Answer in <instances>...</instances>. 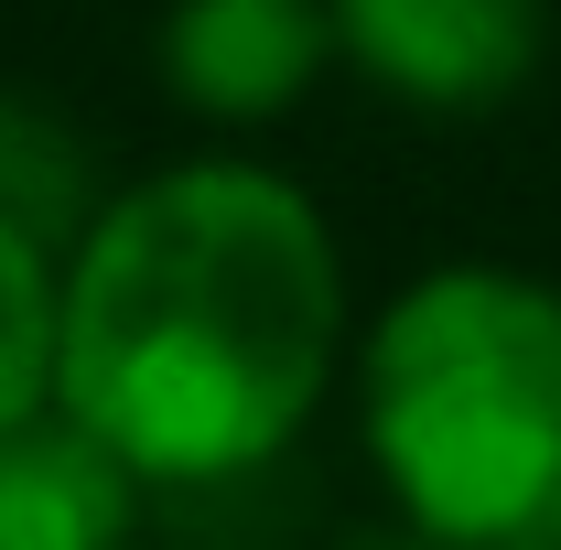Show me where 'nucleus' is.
<instances>
[{
  "label": "nucleus",
  "instance_id": "nucleus-1",
  "mask_svg": "<svg viewBox=\"0 0 561 550\" xmlns=\"http://www.w3.org/2000/svg\"><path fill=\"white\" fill-rule=\"evenodd\" d=\"M346 345V271L302 184L173 162L76 227L66 400L140 485H227L313 421Z\"/></svg>",
  "mask_w": 561,
  "mask_h": 550
},
{
  "label": "nucleus",
  "instance_id": "nucleus-5",
  "mask_svg": "<svg viewBox=\"0 0 561 550\" xmlns=\"http://www.w3.org/2000/svg\"><path fill=\"white\" fill-rule=\"evenodd\" d=\"M140 518V475L55 400L0 432V550H98Z\"/></svg>",
  "mask_w": 561,
  "mask_h": 550
},
{
  "label": "nucleus",
  "instance_id": "nucleus-3",
  "mask_svg": "<svg viewBox=\"0 0 561 550\" xmlns=\"http://www.w3.org/2000/svg\"><path fill=\"white\" fill-rule=\"evenodd\" d=\"M335 44L421 108H496L551 44V0H335Z\"/></svg>",
  "mask_w": 561,
  "mask_h": 550
},
{
  "label": "nucleus",
  "instance_id": "nucleus-6",
  "mask_svg": "<svg viewBox=\"0 0 561 550\" xmlns=\"http://www.w3.org/2000/svg\"><path fill=\"white\" fill-rule=\"evenodd\" d=\"M55 356H66V249L0 216V432L55 411Z\"/></svg>",
  "mask_w": 561,
  "mask_h": 550
},
{
  "label": "nucleus",
  "instance_id": "nucleus-7",
  "mask_svg": "<svg viewBox=\"0 0 561 550\" xmlns=\"http://www.w3.org/2000/svg\"><path fill=\"white\" fill-rule=\"evenodd\" d=\"M0 216H22V227H44L55 249H76V227H87V162H76V140L44 119V108H22V98H0Z\"/></svg>",
  "mask_w": 561,
  "mask_h": 550
},
{
  "label": "nucleus",
  "instance_id": "nucleus-4",
  "mask_svg": "<svg viewBox=\"0 0 561 550\" xmlns=\"http://www.w3.org/2000/svg\"><path fill=\"white\" fill-rule=\"evenodd\" d=\"M335 55V0H173L162 22V87L195 119H280Z\"/></svg>",
  "mask_w": 561,
  "mask_h": 550
},
{
  "label": "nucleus",
  "instance_id": "nucleus-2",
  "mask_svg": "<svg viewBox=\"0 0 561 550\" xmlns=\"http://www.w3.org/2000/svg\"><path fill=\"white\" fill-rule=\"evenodd\" d=\"M367 465L421 540L561 550V291L496 260L421 271L356 367Z\"/></svg>",
  "mask_w": 561,
  "mask_h": 550
}]
</instances>
